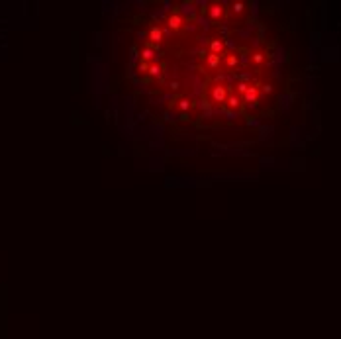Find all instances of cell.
Here are the masks:
<instances>
[{
  "instance_id": "obj_1",
  "label": "cell",
  "mask_w": 341,
  "mask_h": 339,
  "mask_svg": "<svg viewBox=\"0 0 341 339\" xmlns=\"http://www.w3.org/2000/svg\"><path fill=\"white\" fill-rule=\"evenodd\" d=\"M212 98L216 100V102H226V98H227V92H226V88L224 86H214L212 88Z\"/></svg>"
},
{
  "instance_id": "obj_2",
  "label": "cell",
  "mask_w": 341,
  "mask_h": 339,
  "mask_svg": "<svg viewBox=\"0 0 341 339\" xmlns=\"http://www.w3.org/2000/svg\"><path fill=\"white\" fill-rule=\"evenodd\" d=\"M149 39H151L153 43H161V39H163V29H161L159 26H153V28L149 29Z\"/></svg>"
},
{
  "instance_id": "obj_3",
  "label": "cell",
  "mask_w": 341,
  "mask_h": 339,
  "mask_svg": "<svg viewBox=\"0 0 341 339\" xmlns=\"http://www.w3.org/2000/svg\"><path fill=\"white\" fill-rule=\"evenodd\" d=\"M167 24L173 28V29H179V28L182 26V16H181V14H170Z\"/></svg>"
},
{
  "instance_id": "obj_4",
  "label": "cell",
  "mask_w": 341,
  "mask_h": 339,
  "mask_svg": "<svg viewBox=\"0 0 341 339\" xmlns=\"http://www.w3.org/2000/svg\"><path fill=\"white\" fill-rule=\"evenodd\" d=\"M243 100H245L247 104H253V102L257 100V88H255V86H249L247 92L243 94Z\"/></svg>"
},
{
  "instance_id": "obj_5",
  "label": "cell",
  "mask_w": 341,
  "mask_h": 339,
  "mask_svg": "<svg viewBox=\"0 0 341 339\" xmlns=\"http://www.w3.org/2000/svg\"><path fill=\"white\" fill-rule=\"evenodd\" d=\"M206 65H208L210 69H218V67H220V55L210 53L208 57H206Z\"/></svg>"
},
{
  "instance_id": "obj_6",
  "label": "cell",
  "mask_w": 341,
  "mask_h": 339,
  "mask_svg": "<svg viewBox=\"0 0 341 339\" xmlns=\"http://www.w3.org/2000/svg\"><path fill=\"white\" fill-rule=\"evenodd\" d=\"M221 49H224V43H221V39H212V41H210V51H212L214 55L221 53Z\"/></svg>"
},
{
  "instance_id": "obj_7",
  "label": "cell",
  "mask_w": 341,
  "mask_h": 339,
  "mask_svg": "<svg viewBox=\"0 0 341 339\" xmlns=\"http://www.w3.org/2000/svg\"><path fill=\"white\" fill-rule=\"evenodd\" d=\"M221 14H224V8H221L220 4H212V6H210V16H212V18H220Z\"/></svg>"
},
{
  "instance_id": "obj_8",
  "label": "cell",
  "mask_w": 341,
  "mask_h": 339,
  "mask_svg": "<svg viewBox=\"0 0 341 339\" xmlns=\"http://www.w3.org/2000/svg\"><path fill=\"white\" fill-rule=\"evenodd\" d=\"M226 104H227L229 108H233V110H235V108H239V98H237L235 94H232V96H227V98H226Z\"/></svg>"
},
{
  "instance_id": "obj_9",
  "label": "cell",
  "mask_w": 341,
  "mask_h": 339,
  "mask_svg": "<svg viewBox=\"0 0 341 339\" xmlns=\"http://www.w3.org/2000/svg\"><path fill=\"white\" fill-rule=\"evenodd\" d=\"M141 57H143V61L145 63H149L151 59L155 57V49H151V47H147V49H143V53H141Z\"/></svg>"
},
{
  "instance_id": "obj_10",
  "label": "cell",
  "mask_w": 341,
  "mask_h": 339,
  "mask_svg": "<svg viewBox=\"0 0 341 339\" xmlns=\"http://www.w3.org/2000/svg\"><path fill=\"white\" fill-rule=\"evenodd\" d=\"M147 73H149L151 77H159L161 75V67H157V65H149V71H147Z\"/></svg>"
},
{
  "instance_id": "obj_11",
  "label": "cell",
  "mask_w": 341,
  "mask_h": 339,
  "mask_svg": "<svg viewBox=\"0 0 341 339\" xmlns=\"http://www.w3.org/2000/svg\"><path fill=\"white\" fill-rule=\"evenodd\" d=\"M226 65H227V67H235V65H237V57L235 55H229L226 59Z\"/></svg>"
},
{
  "instance_id": "obj_12",
  "label": "cell",
  "mask_w": 341,
  "mask_h": 339,
  "mask_svg": "<svg viewBox=\"0 0 341 339\" xmlns=\"http://www.w3.org/2000/svg\"><path fill=\"white\" fill-rule=\"evenodd\" d=\"M179 108H181V110H184V112H186V110L190 108V102H188V100H179Z\"/></svg>"
},
{
  "instance_id": "obj_13",
  "label": "cell",
  "mask_w": 341,
  "mask_h": 339,
  "mask_svg": "<svg viewBox=\"0 0 341 339\" xmlns=\"http://www.w3.org/2000/svg\"><path fill=\"white\" fill-rule=\"evenodd\" d=\"M249 86H251V84H247V83H239V84H237V90H239V92H243V94H245Z\"/></svg>"
},
{
  "instance_id": "obj_14",
  "label": "cell",
  "mask_w": 341,
  "mask_h": 339,
  "mask_svg": "<svg viewBox=\"0 0 341 339\" xmlns=\"http://www.w3.org/2000/svg\"><path fill=\"white\" fill-rule=\"evenodd\" d=\"M253 61H255V63H261V61H263V55H261V53H255V55H253Z\"/></svg>"
},
{
  "instance_id": "obj_15",
  "label": "cell",
  "mask_w": 341,
  "mask_h": 339,
  "mask_svg": "<svg viewBox=\"0 0 341 339\" xmlns=\"http://www.w3.org/2000/svg\"><path fill=\"white\" fill-rule=\"evenodd\" d=\"M135 59H137V49L131 47V61H135Z\"/></svg>"
},
{
  "instance_id": "obj_16",
  "label": "cell",
  "mask_w": 341,
  "mask_h": 339,
  "mask_svg": "<svg viewBox=\"0 0 341 339\" xmlns=\"http://www.w3.org/2000/svg\"><path fill=\"white\" fill-rule=\"evenodd\" d=\"M233 10H235V12H241V10H243V4H241V2H237V4L233 6Z\"/></svg>"
},
{
  "instance_id": "obj_17",
  "label": "cell",
  "mask_w": 341,
  "mask_h": 339,
  "mask_svg": "<svg viewBox=\"0 0 341 339\" xmlns=\"http://www.w3.org/2000/svg\"><path fill=\"white\" fill-rule=\"evenodd\" d=\"M139 69H141V71H149V65H147V63L143 61L141 65H139Z\"/></svg>"
},
{
  "instance_id": "obj_18",
  "label": "cell",
  "mask_w": 341,
  "mask_h": 339,
  "mask_svg": "<svg viewBox=\"0 0 341 339\" xmlns=\"http://www.w3.org/2000/svg\"><path fill=\"white\" fill-rule=\"evenodd\" d=\"M263 90H265V92H267V94H269V92H271V90H272V88H271V84H265V86H263Z\"/></svg>"
}]
</instances>
